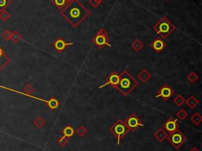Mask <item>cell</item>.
<instances>
[{
  "mask_svg": "<svg viewBox=\"0 0 202 151\" xmlns=\"http://www.w3.org/2000/svg\"><path fill=\"white\" fill-rule=\"evenodd\" d=\"M21 40H22V35H21V33L18 31H14V32H12L10 41H13L14 44H17Z\"/></svg>",
  "mask_w": 202,
  "mask_h": 151,
  "instance_id": "obj_22",
  "label": "cell"
},
{
  "mask_svg": "<svg viewBox=\"0 0 202 151\" xmlns=\"http://www.w3.org/2000/svg\"><path fill=\"white\" fill-rule=\"evenodd\" d=\"M11 33L12 32H10V30H6L5 32L2 33V37H3V39L6 40V41H10V38H11Z\"/></svg>",
  "mask_w": 202,
  "mask_h": 151,
  "instance_id": "obj_32",
  "label": "cell"
},
{
  "mask_svg": "<svg viewBox=\"0 0 202 151\" xmlns=\"http://www.w3.org/2000/svg\"><path fill=\"white\" fill-rule=\"evenodd\" d=\"M173 101L177 106H182V105L185 103V98H184V97L181 95V94H178V95H177L176 97L174 98Z\"/></svg>",
  "mask_w": 202,
  "mask_h": 151,
  "instance_id": "obj_26",
  "label": "cell"
},
{
  "mask_svg": "<svg viewBox=\"0 0 202 151\" xmlns=\"http://www.w3.org/2000/svg\"><path fill=\"white\" fill-rule=\"evenodd\" d=\"M163 129H164L167 133L171 134V133L179 129V123H178L176 119H174L172 117L169 118L163 124Z\"/></svg>",
  "mask_w": 202,
  "mask_h": 151,
  "instance_id": "obj_11",
  "label": "cell"
},
{
  "mask_svg": "<svg viewBox=\"0 0 202 151\" xmlns=\"http://www.w3.org/2000/svg\"><path fill=\"white\" fill-rule=\"evenodd\" d=\"M10 17H11V15L7 10H0V19L2 22H7L10 18Z\"/></svg>",
  "mask_w": 202,
  "mask_h": 151,
  "instance_id": "obj_24",
  "label": "cell"
},
{
  "mask_svg": "<svg viewBox=\"0 0 202 151\" xmlns=\"http://www.w3.org/2000/svg\"><path fill=\"white\" fill-rule=\"evenodd\" d=\"M199 78L198 75L195 73V72H191L190 74H189L188 76H187V80H188L189 82H191V83H194L196 81H197Z\"/></svg>",
  "mask_w": 202,
  "mask_h": 151,
  "instance_id": "obj_27",
  "label": "cell"
},
{
  "mask_svg": "<svg viewBox=\"0 0 202 151\" xmlns=\"http://www.w3.org/2000/svg\"><path fill=\"white\" fill-rule=\"evenodd\" d=\"M166 139L175 149H179L187 141L186 136L182 131H179V129L171 133L169 135H167Z\"/></svg>",
  "mask_w": 202,
  "mask_h": 151,
  "instance_id": "obj_6",
  "label": "cell"
},
{
  "mask_svg": "<svg viewBox=\"0 0 202 151\" xmlns=\"http://www.w3.org/2000/svg\"><path fill=\"white\" fill-rule=\"evenodd\" d=\"M3 55H5V53H4V50L0 47V57L3 56Z\"/></svg>",
  "mask_w": 202,
  "mask_h": 151,
  "instance_id": "obj_34",
  "label": "cell"
},
{
  "mask_svg": "<svg viewBox=\"0 0 202 151\" xmlns=\"http://www.w3.org/2000/svg\"><path fill=\"white\" fill-rule=\"evenodd\" d=\"M175 94V92L172 90L171 87L168 84H163L161 87L158 90L156 93V97H161L163 100L167 101L172 96Z\"/></svg>",
  "mask_w": 202,
  "mask_h": 151,
  "instance_id": "obj_9",
  "label": "cell"
},
{
  "mask_svg": "<svg viewBox=\"0 0 202 151\" xmlns=\"http://www.w3.org/2000/svg\"><path fill=\"white\" fill-rule=\"evenodd\" d=\"M23 90L24 94H31L34 92V88L30 84H27V85H25V87L23 88Z\"/></svg>",
  "mask_w": 202,
  "mask_h": 151,
  "instance_id": "obj_31",
  "label": "cell"
},
{
  "mask_svg": "<svg viewBox=\"0 0 202 151\" xmlns=\"http://www.w3.org/2000/svg\"><path fill=\"white\" fill-rule=\"evenodd\" d=\"M33 124L36 127L41 129V128H42V127H44V125L46 124V121L43 117H41V116H38V117H36L33 120Z\"/></svg>",
  "mask_w": 202,
  "mask_h": 151,
  "instance_id": "obj_18",
  "label": "cell"
},
{
  "mask_svg": "<svg viewBox=\"0 0 202 151\" xmlns=\"http://www.w3.org/2000/svg\"><path fill=\"white\" fill-rule=\"evenodd\" d=\"M152 49H153L154 51L156 53L160 54L162 51H163V49L166 48V43L164 42L163 39H162L161 37L156 38L150 44Z\"/></svg>",
  "mask_w": 202,
  "mask_h": 151,
  "instance_id": "obj_13",
  "label": "cell"
},
{
  "mask_svg": "<svg viewBox=\"0 0 202 151\" xmlns=\"http://www.w3.org/2000/svg\"><path fill=\"white\" fill-rule=\"evenodd\" d=\"M131 46H132V48H133L135 51H139L143 48L144 44L143 43H142L141 41H139V40H135Z\"/></svg>",
  "mask_w": 202,
  "mask_h": 151,
  "instance_id": "obj_20",
  "label": "cell"
},
{
  "mask_svg": "<svg viewBox=\"0 0 202 151\" xmlns=\"http://www.w3.org/2000/svg\"><path fill=\"white\" fill-rule=\"evenodd\" d=\"M167 132L163 128H160V129L157 130L155 133H154V137L156 138L157 141L160 142V143H162L167 139Z\"/></svg>",
  "mask_w": 202,
  "mask_h": 151,
  "instance_id": "obj_14",
  "label": "cell"
},
{
  "mask_svg": "<svg viewBox=\"0 0 202 151\" xmlns=\"http://www.w3.org/2000/svg\"><path fill=\"white\" fill-rule=\"evenodd\" d=\"M77 133H78L80 137H84L88 133V129L84 125L79 126L78 129H77Z\"/></svg>",
  "mask_w": 202,
  "mask_h": 151,
  "instance_id": "obj_28",
  "label": "cell"
},
{
  "mask_svg": "<svg viewBox=\"0 0 202 151\" xmlns=\"http://www.w3.org/2000/svg\"><path fill=\"white\" fill-rule=\"evenodd\" d=\"M137 77L143 83H146L148 80L151 78V75L146 69H143L140 73L138 74Z\"/></svg>",
  "mask_w": 202,
  "mask_h": 151,
  "instance_id": "obj_15",
  "label": "cell"
},
{
  "mask_svg": "<svg viewBox=\"0 0 202 151\" xmlns=\"http://www.w3.org/2000/svg\"><path fill=\"white\" fill-rule=\"evenodd\" d=\"M190 120L195 124L196 126L200 125V123L202 122V116L199 112H196L190 117Z\"/></svg>",
  "mask_w": 202,
  "mask_h": 151,
  "instance_id": "obj_19",
  "label": "cell"
},
{
  "mask_svg": "<svg viewBox=\"0 0 202 151\" xmlns=\"http://www.w3.org/2000/svg\"><path fill=\"white\" fill-rule=\"evenodd\" d=\"M51 2L59 10L64 8L65 6L68 3L67 0H51Z\"/></svg>",
  "mask_w": 202,
  "mask_h": 151,
  "instance_id": "obj_21",
  "label": "cell"
},
{
  "mask_svg": "<svg viewBox=\"0 0 202 151\" xmlns=\"http://www.w3.org/2000/svg\"><path fill=\"white\" fill-rule=\"evenodd\" d=\"M124 123L126 127H127V128H128L129 131H137L139 127H142L145 126V124L142 122V119L138 117L135 113L130 114L128 117L126 118Z\"/></svg>",
  "mask_w": 202,
  "mask_h": 151,
  "instance_id": "obj_8",
  "label": "cell"
},
{
  "mask_svg": "<svg viewBox=\"0 0 202 151\" xmlns=\"http://www.w3.org/2000/svg\"><path fill=\"white\" fill-rule=\"evenodd\" d=\"M11 3L10 0H0V10H6Z\"/></svg>",
  "mask_w": 202,
  "mask_h": 151,
  "instance_id": "obj_30",
  "label": "cell"
},
{
  "mask_svg": "<svg viewBox=\"0 0 202 151\" xmlns=\"http://www.w3.org/2000/svg\"><path fill=\"white\" fill-rule=\"evenodd\" d=\"M103 0H89V3L93 6L94 8H97L98 6L102 2Z\"/></svg>",
  "mask_w": 202,
  "mask_h": 151,
  "instance_id": "obj_33",
  "label": "cell"
},
{
  "mask_svg": "<svg viewBox=\"0 0 202 151\" xmlns=\"http://www.w3.org/2000/svg\"><path fill=\"white\" fill-rule=\"evenodd\" d=\"M89 14V11L78 0H73L61 10V15L74 28L78 27Z\"/></svg>",
  "mask_w": 202,
  "mask_h": 151,
  "instance_id": "obj_1",
  "label": "cell"
},
{
  "mask_svg": "<svg viewBox=\"0 0 202 151\" xmlns=\"http://www.w3.org/2000/svg\"><path fill=\"white\" fill-rule=\"evenodd\" d=\"M10 62V59H9L6 55H3L2 56H1V57H0V71H1Z\"/></svg>",
  "mask_w": 202,
  "mask_h": 151,
  "instance_id": "obj_23",
  "label": "cell"
},
{
  "mask_svg": "<svg viewBox=\"0 0 202 151\" xmlns=\"http://www.w3.org/2000/svg\"><path fill=\"white\" fill-rule=\"evenodd\" d=\"M62 134H63V136H66L67 138H72L73 136L75 134V130L73 127L71 126L67 125L62 129Z\"/></svg>",
  "mask_w": 202,
  "mask_h": 151,
  "instance_id": "obj_17",
  "label": "cell"
},
{
  "mask_svg": "<svg viewBox=\"0 0 202 151\" xmlns=\"http://www.w3.org/2000/svg\"><path fill=\"white\" fill-rule=\"evenodd\" d=\"M58 143H59L62 147H64V146H66V145L69 143V138L66 137V136H62V137L59 138V139H58Z\"/></svg>",
  "mask_w": 202,
  "mask_h": 151,
  "instance_id": "obj_29",
  "label": "cell"
},
{
  "mask_svg": "<svg viewBox=\"0 0 202 151\" xmlns=\"http://www.w3.org/2000/svg\"><path fill=\"white\" fill-rule=\"evenodd\" d=\"M0 88L4 89V90H9V91L14 92V93H17V94H21V95H22V96L29 97H31V98H33V99H36V100H41V101L44 102V103L47 104V106H48V108L50 109V110H55V109H58V108H59V105H60L59 100H58L57 98H55V97H51V98L49 99L48 100H45V99H42V98H39V97H34V96L31 95V94H25L24 93H22V92L17 91V90H14V89L7 88V87L2 86V85H0Z\"/></svg>",
  "mask_w": 202,
  "mask_h": 151,
  "instance_id": "obj_7",
  "label": "cell"
},
{
  "mask_svg": "<svg viewBox=\"0 0 202 151\" xmlns=\"http://www.w3.org/2000/svg\"><path fill=\"white\" fill-rule=\"evenodd\" d=\"M176 115L177 117L179 118L180 120H185V119L187 118V116H188V113H187L186 111H185L184 109H181L177 112Z\"/></svg>",
  "mask_w": 202,
  "mask_h": 151,
  "instance_id": "obj_25",
  "label": "cell"
},
{
  "mask_svg": "<svg viewBox=\"0 0 202 151\" xmlns=\"http://www.w3.org/2000/svg\"><path fill=\"white\" fill-rule=\"evenodd\" d=\"M190 151H200V149H199L198 148H197V147H195V146H194V147H193L192 149H191Z\"/></svg>",
  "mask_w": 202,
  "mask_h": 151,
  "instance_id": "obj_35",
  "label": "cell"
},
{
  "mask_svg": "<svg viewBox=\"0 0 202 151\" xmlns=\"http://www.w3.org/2000/svg\"><path fill=\"white\" fill-rule=\"evenodd\" d=\"M156 33L158 34L162 39H165L176 29V27L166 17H163L157 22L153 27Z\"/></svg>",
  "mask_w": 202,
  "mask_h": 151,
  "instance_id": "obj_3",
  "label": "cell"
},
{
  "mask_svg": "<svg viewBox=\"0 0 202 151\" xmlns=\"http://www.w3.org/2000/svg\"><path fill=\"white\" fill-rule=\"evenodd\" d=\"M93 43L96 48L99 49H103L104 47L111 48V45L110 44V40L108 38V32L104 28H101L97 32L96 36L93 38Z\"/></svg>",
  "mask_w": 202,
  "mask_h": 151,
  "instance_id": "obj_5",
  "label": "cell"
},
{
  "mask_svg": "<svg viewBox=\"0 0 202 151\" xmlns=\"http://www.w3.org/2000/svg\"><path fill=\"white\" fill-rule=\"evenodd\" d=\"M185 103L186 104V105L190 108L191 109H194L196 108V106L199 104V100H197L194 96L192 95L185 100Z\"/></svg>",
  "mask_w": 202,
  "mask_h": 151,
  "instance_id": "obj_16",
  "label": "cell"
},
{
  "mask_svg": "<svg viewBox=\"0 0 202 151\" xmlns=\"http://www.w3.org/2000/svg\"><path fill=\"white\" fill-rule=\"evenodd\" d=\"M74 44H75V43H67L64 41V39L62 37H59L54 43H53V48H54L58 52L61 53L62 51H64L68 46L74 45Z\"/></svg>",
  "mask_w": 202,
  "mask_h": 151,
  "instance_id": "obj_12",
  "label": "cell"
},
{
  "mask_svg": "<svg viewBox=\"0 0 202 151\" xmlns=\"http://www.w3.org/2000/svg\"><path fill=\"white\" fill-rule=\"evenodd\" d=\"M120 78V74L117 73V72H113V73L110 74L106 78L105 83L103 84L102 85L99 86V89H103L106 85H111V86L114 87L115 89L117 88L118 82H119Z\"/></svg>",
  "mask_w": 202,
  "mask_h": 151,
  "instance_id": "obj_10",
  "label": "cell"
},
{
  "mask_svg": "<svg viewBox=\"0 0 202 151\" xmlns=\"http://www.w3.org/2000/svg\"><path fill=\"white\" fill-rule=\"evenodd\" d=\"M109 131L113 134V135L116 137L117 139V145L119 146L121 139H123L126 134L129 133V130L125 124L124 121L123 119H118L115 124H113L109 128Z\"/></svg>",
  "mask_w": 202,
  "mask_h": 151,
  "instance_id": "obj_4",
  "label": "cell"
},
{
  "mask_svg": "<svg viewBox=\"0 0 202 151\" xmlns=\"http://www.w3.org/2000/svg\"><path fill=\"white\" fill-rule=\"evenodd\" d=\"M137 85V81L127 71H124L120 74L119 82L116 89L123 96L126 97L130 94V92L134 90Z\"/></svg>",
  "mask_w": 202,
  "mask_h": 151,
  "instance_id": "obj_2",
  "label": "cell"
}]
</instances>
